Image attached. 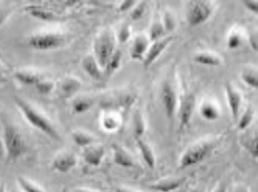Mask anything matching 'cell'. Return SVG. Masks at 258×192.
<instances>
[{
  "mask_svg": "<svg viewBox=\"0 0 258 192\" xmlns=\"http://www.w3.org/2000/svg\"><path fill=\"white\" fill-rule=\"evenodd\" d=\"M94 52L96 61L104 70L109 59L115 52V36L113 33L109 30L100 33L95 38Z\"/></svg>",
  "mask_w": 258,
  "mask_h": 192,
  "instance_id": "cell-3",
  "label": "cell"
},
{
  "mask_svg": "<svg viewBox=\"0 0 258 192\" xmlns=\"http://www.w3.org/2000/svg\"><path fill=\"white\" fill-rule=\"evenodd\" d=\"M135 5H136V1H133V0L132 1H129V0L123 1L122 4L119 6V10L121 12H127L130 9H132L133 6H135Z\"/></svg>",
  "mask_w": 258,
  "mask_h": 192,
  "instance_id": "cell-39",
  "label": "cell"
},
{
  "mask_svg": "<svg viewBox=\"0 0 258 192\" xmlns=\"http://www.w3.org/2000/svg\"><path fill=\"white\" fill-rule=\"evenodd\" d=\"M175 24H176V21L172 14L168 13V12L165 13L163 17V23H162L165 32H172V30L175 28Z\"/></svg>",
  "mask_w": 258,
  "mask_h": 192,
  "instance_id": "cell-33",
  "label": "cell"
},
{
  "mask_svg": "<svg viewBox=\"0 0 258 192\" xmlns=\"http://www.w3.org/2000/svg\"><path fill=\"white\" fill-rule=\"evenodd\" d=\"M122 52L120 50H115V52L113 53L111 58L109 59V61L107 63L106 67H105V72L109 75H111L115 70H117L120 67L121 61H122Z\"/></svg>",
  "mask_w": 258,
  "mask_h": 192,
  "instance_id": "cell-25",
  "label": "cell"
},
{
  "mask_svg": "<svg viewBox=\"0 0 258 192\" xmlns=\"http://www.w3.org/2000/svg\"><path fill=\"white\" fill-rule=\"evenodd\" d=\"M9 17V12L6 9H0V27L4 24Z\"/></svg>",
  "mask_w": 258,
  "mask_h": 192,
  "instance_id": "cell-41",
  "label": "cell"
},
{
  "mask_svg": "<svg viewBox=\"0 0 258 192\" xmlns=\"http://www.w3.org/2000/svg\"><path fill=\"white\" fill-rule=\"evenodd\" d=\"M11 192H18V191H16V190H15V189H12V190H11Z\"/></svg>",
  "mask_w": 258,
  "mask_h": 192,
  "instance_id": "cell-48",
  "label": "cell"
},
{
  "mask_svg": "<svg viewBox=\"0 0 258 192\" xmlns=\"http://www.w3.org/2000/svg\"><path fill=\"white\" fill-rule=\"evenodd\" d=\"M234 192H249V188L246 186H240Z\"/></svg>",
  "mask_w": 258,
  "mask_h": 192,
  "instance_id": "cell-43",
  "label": "cell"
},
{
  "mask_svg": "<svg viewBox=\"0 0 258 192\" xmlns=\"http://www.w3.org/2000/svg\"><path fill=\"white\" fill-rule=\"evenodd\" d=\"M185 182V179H170L153 183L150 188L157 192H172L178 189Z\"/></svg>",
  "mask_w": 258,
  "mask_h": 192,
  "instance_id": "cell-19",
  "label": "cell"
},
{
  "mask_svg": "<svg viewBox=\"0 0 258 192\" xmlns=\"http://www.w3.org/2000/svg\"><path fill=\"white\" fill-rule=\"evenodd\" d=\"M120 126V118L112 113L105 114L102 118V127L107 131H116Z\"/></svg>",
  "mask_w": 258,
  "mask_h": 192,
  "instance_id": "cell-24",
  "label": "cell"
},
{
  "mask_svg": "<svg viewBox=\"0 0 258 192\" xmlns=\"http://www.w3.org/2000/svg\"><path fill=\"white\" fill-rule=\"evenodd\" d=\"M241 79L252 88L258 87V74L256 70H245L241 73Z\"/></svg>",
  "mask_w": 258,
  "mask_h": 192,
  "instance_id": "cell-27",
  "label": "cell"
},
{
  "mask_svg": "<svg viewBox=\"0 0 258 192\" xmlns=\"http://www.w3.org/2000/svg\"><path fill=\"white\" fill-rule=\"evenodd\" d=\"M130 36H131V30L128 25H123L121 26L120 30L118 32L117 35V39L120 43H126L129 40Z\"/></svg>",
  "mask_w": 258,
  "mask_h": 192,
  "instance_id": "cell-35",
  "label": "cell"
},
{
  "mask_svg": "<svg viewBox=\"0 0 258 192\" xmlns=\"http://www.w3.org/2000/svg\"><path fill=\"white\" fill-rule=\"evenodd\" d=\"M253 110L252 108H248L245 113L242 114L240 118H239V121L237 124V128L239 131H245L246 129H248L250 124L253 121Z\"/></svg>",
  "mask_w": 258,
  "mask_h": 192,
  "instance_id": "cell-28",
  "label": "cell"
},
{
  "mask_svg": "<svg viewBox=\"0 0 258 192\" xmlns=\"http://www.w3.org/2000/svg\"><path fill=\"white\" fill-rule=\"evenodd\" d=\"M212 15V8L205 1H190L187 11V20L190 26H198L206 22Z\"/></svg>",
  "mask_w": 258,
  "mask_h": 192,
  "instance_id": "cell-6",
  "label": "cell"
},
{
  "mask_svg": "<svg viewBox=\"0 0 258 192\" xmlns=\"http://www.w3.org/2000/svg\"><path fill=\"white\" fill-rule=\"evenodd\" d=\"M115 192H132L128 190V189H125V188H121V187H116L115 188Z\"/></svg>",
  "mask_w": 258,
  "mask_h": 192,
  "instance_id": "cell-46",
  "label": "cell"
},
{
  "mask_svg": "<svg viewBox=\"0 0 258 192\" xmlns=\"http://www.w3.org/2000/svg\"><path fill=\"white\" fill-rule=\"evenodd\" d=\"M161 100L163 104L164 111L166 116L169 119H172L176 111L177 96L175 90L169 83H164L161 89Z\"/></svg>",
  "mask_w": 258,
  "mask_h": 192,
  "instance_id": "cell-7",
  "label": "cell"
},
{
  "mask_svg": "<svg viewBox=\"0 0 258 192\" xmlns=\"http://www.w3.org/2000/svg\"><path fill=\"white\" fill-rule=\"evenodd\" d=\"M0 192H7V189H6V185H5V183H2L0 184Z\"/></svg>",
  "mask_w": 258,
  "mask_h": 192,
  "instance_id": "cell-44",
  "label": "cell"
},
{
  "mask_svg": "<svg viewBox=\"0 0 258 192\" xmlns=\"http://www.w3.org/2000/svg\"><path fill=\"white\" fill-rule=\"evenodd\" d=\"M36 90L38 91V93L42 94V95H48L50 93H52L53 88H54V83L52 80L49 79H40L36 85L35 86Z\"/></svg>",
  "mask_w": 258,
  "mask_h": 192,
  "instance_id": "cell-29",
  "label": "cell"
},
{
  "mask_svg": "<svg viewBox=\"0 0 258 192\" xmlns=\"http://www.w3.org/2000/svg\"><path fill=\"white\" fill-rule=\"evenodd\" d=\"M113 162L117 166L128 168L134 166V160L126 149L118 145H112Z\"/></svg>",
  "mask_w": 258,
  "mask_h": 192,
  "instance_id": "cell-15",
  "label": "cell"
},
{
  "mask_svg": "<svg viewBox=\"0 0 258 192\" xmlns=\"http://www.w3.org/2000/svg\"><path fill=\"white\" fill-rule=\"evenodd\" d=\"M241 44V36L238 32H232L228 38V48L230 50L238 49Z\"/></svg>",
  "mask_w": 258,
  "mask_h": 192,
  "instance_id": "cell-34",
  "label": "cell"
},
{
  "mask_svg": "<svg viewBox=\"0 0 258 192\" xmlns=\"http://www.w3.org/2000/svg\"><path fill=\"white\" fill-rule=\"evenodd\" d=\"M138 148L140 151L142 159L146 163L147 166L154 169L155 166V156L154 150L150 147V145L141 138H137Z\"/></svg>",
  "mask_w": 258,
  "mask_h": 192,
  "instance_id": "cell-18",
  "label": "cell"
},
{
  "mask_svg": "<svg viewBox=\"0 0 258 192\" xmlns=\"http://www.w3.org/2000/svg\"><path fill=\"white\" fill-rule=\"evenodd\" d=\"M78 165V157L69 151L58 153L52 161V168L60 173H67Z\"/></svg>",
  "mask_w": 258,
  "mask_h": 192,
  "instance_id": "cell-9",
  "label": "cell"
},
{
  "mask_svg": "<svg viewBox=\"0 0 258 192\" xmlns=\"http://www.w3.org/2000/svg\"><path fill=\"white\" fill-rule=\"evenodd\" d=\"M134 129H135V133L137 135V138H141V136L144 134V131L146 130L145 121L141 114H136L135 121H134Z\"/></svg>",
  "mask_w": 258,
  "mask_h": 192,
  "instance_id": "cell-30",
  "label": "cell"
},
{
  "mask_svg": "<svg viewBox=\"0 0 258 192\" xmlns=\"http://www.w3.org/2000/svg\"><path fill=\"white\" fill-rule=\"evenodd\" d=\"M196 108V97L194 94L185 96L181 103L179 111V127L180 130L187 128L191 120V116Z\"/></svg>",
  "mask_w": 258,
  "mask_h": 192,
  "instance_id": "cell-10",
  "label": "cell"
},
{
  "mask_svg": "<svg viewBox=\"0 0 258 192\" xmlns=\"http://www.w3.org/2000/svg\"><path fill=\"white\" fill-rule=\"evenodd\" d=\"M164 33H165V30H164L163 25L161 23H155L151 28L149 40L152 42H155L159 39H162Z\"/></svg>",
  "mask_w": 258,
  "mask_h": 192,
  "instance_id": "cell-31",
  "label": "cell"
},
{
  "mask_svg": "<svg viewBox=\"0 0 258 192\" xmlns=\"http://www.w3.org/2000/svg\"><path fill=\"white\" fill-rule=\"evenodd\" d=\"M82 68L91 78L101 80L103 77V70L98 65L94 55H86L83 58Z\"/></svg>",
  "mask_w": 258,
  "mask_h": 192,
  "instance_id": "cell-14",
  "label": "cell"
},
{
  "mask_svg": "<svg viewBox=\"0 0 258 192\" xmlns=\"http://www.w3.org/2000/svg\"><path fill=\"white\" fill-rule=\"evenodd\" d=\"M81 87V83L76 77H66L60 85L61 94L64 97H71L75 95Z\"/></svg>",
  "mask_w": 258,
  "mask_h": 192,
  "instance_id": "cell-20",
  "label": "cell"
},
{
  "mask_svg": "<svg viewBox=\"0 0 258 192\" xmlns=\"http://www.w3.org/2000/svg\"><path fill=\"white\" fill-rule=\"evenodd\" d=\"M249 153L254 159H257L258 157V137L257 134L254 135V137L249 141L247 145Z\"/></svg>",
  "mask_w": 258,
  "mask_h": 192,
  "instance_id": "cell-36",
  "label": "cell"
},
{
  "mask_svg": "<svg viewBox=\"0 0 258 192\" xmlns=\"http://www.w3.org/2000/svg\"><path fill=\"white\" fill-rule=\"evenodd\" d=\"M65 42V37L58 33H40L29 38V46L36 51H52L60 48Z\"/></svg>",
  "mask_w": 258,
  "mask_h": 192,
  "instance_id": "cell-5",
  "label": "cell"
},
{
  "mask_svg": "<svg viewBox=\"0 0 258 192\" xmlns=\"http://www.w3.org/2000/svg\"><path fill=\"white\" fill-rule=\"evenodd\" d=\"M214 192H227V188H226V185L224 183H220Z\"/></svg>",
  "mask_w": 258,
  "mask_h": 192,
  "instance_id": "cell-42",
  "label": "cell"
},
{
  "mask_svg": "<svg viewBox=\"0 0 258 192\" xmlns=\"http://www.w3.org/2000/svg\"><path fill=\"white\" fill-rule=\"evenodd\" d=\"M31 15L34 18L43 20V21H51L54 19V15L48 10L33 9L31 11Z\"/></svg>",
  "mask_w": 258,
  "mask_h": 192,
  "instance_id": "cell-32",
  "label": "cell"
},
{
  "mask_svg": "<svg viewBox=\"0 0 258 192\" xmlns=\"http://www.w3.org/2000/svg\"><path fill=\"white\" fill-rule=\"evenodd\" d=\"M105 148L102 145L93 144L84 149L83 158L88 165L92 166H98L105 157Z\"/></svg>",
  "mask_w": 258,
  "mask_h": 192,
  "instance_id": "cell-11",
  "label": "cell"
},
{
  "mask_svg": "<svg viewBox=\"0 0 258 192\" xmlns=\"http://www.w3.org/2000/svg\"><path fill=\"white\" fill-rule=\"evenodd\" d=\"M94 106V101L89 97H78L73 102V112L75 114H82L87 113Z\"/></svg>",
  "mask_w": 258,
  "mask_h": 192,
  "instance_id": "cell-23",
  "label": "cell"
},
{
  "mask_svg": "<svg viewBox=\"0 0 258 192\" xmlns=\"http://www.w3.org/2000/svg\"><path fill=\"white\" fill-rule=\"evenodd\" d=\"M194 60L199 65L210 66V67H217L221 65V59L214 53H199L195 55Z\"/></svg>",
  "mask_w": 258,
  "mask_h": 192,
  "instance_id": "cell-22",
  "label": "cell"
},
{
  "mask_svg": "<svg viewBox=\"0 0 258 192\" xmlns=\"http://www.w3.org/2000/svg\"><path fill=\"white\" fill-rule=\"evenodd\" d=\"M3 141L8 161H17L25 154L26 140L18 127L12 124H6L3 130Z\"/></svg>",
  "mask_w": 258,
  "mask_h": 192,
  "instance_id": "cell-2",
  "label": "cell"
},
{
  "mask_svg": "<svg viewBox=\"0 0 258 192\" xmlns=\"http://www.w3.org/2000/svg\"><path fill=\"white\" fill-rule=\"evenodd\" d=\"M200 115L207 121H215L220 117V111L218 106L212 101H204L199 109Z\"/></svg>",
  "mask_w": 258,
  "mask_h": 192,
  "instance_id": "cell-17",
  "label": "cell"
},
{
  "mask_svg": "<svg viewBox=\"0 0 258 192\" xmlns=\"http://www.w3.org/2000/svg\"><path fill=\"white\" fill-rule=\"evenodd\" d=\"M150 40L145 35H138L132 45L130 55L134 60H143L150 46Z\"/></svg>",
  "mask_w": 258,
  "mask_h": 192,
  "instance_id": "cell-13",
  "label": "cell"
},
{
  "mask_svg": "<svg viewBox=\"0 0 258 192\" xmlns=\"http://www.w3.org/2000/svg\"><path fill=\"white\" fill-rule=\"evenodd\" d=\"M75 192H95L92 191V190H89V189H85V188H77Z\"/></svg>",
  "mask_w": 258,
  "mask_h": 192,
  "instance_id": "cell-45",
  "label": "cell"
},
{
  "mask_svg": "<svg viewBox=\"0 0 258 192\" xmlns=\"http://www.w3.org/2000/svg\"><path fill=\"white\" fill-rule=\"evenodd\" d=\"M172 39L173 38L172 36H169V37H165V38L155 41L152 45H150L146 54L143 58V66L145 68L151 66L159 57V55L163 53L165 49L170 45Z\"/></svg>",
  "mask_w": 258,
  "mask_h": 192,
  "instance_id": "cell-8",
  "label": "cell"
},
{
  "mask_svg": "<svg viewBox=\"0 0 258 192\" xmlns=\"http://www.w3.org/2000/svg\"><path fill=\"white\" fill-rule=\"evenodd\" d=\"M18 183L23 192H44L37 183L23 176H18Z\"/></svg>",
  "mask_w": 258,
  "mask_h": 192,
  "instance_id": "cell-26",
  "label": "cell"
},
{
  "mask_svg": "<svg viewBox=\"0 0 258 192\" xmlns=\"http://www.w3.org/2000/svg\"><path fill=\"white\" fill-rule=\"evenodd\" d=\"M212 149V143L206 141L192 145L182 154L179 161V168L184 169L201 163L208 156Z\"/></svg>",
  "mask_w": 258,
  "mask_h": 192,
  "instance_id": "cell-4",
  "label": "cell"
},
{
  "mask_svg": "<svg viewBox=\"0 0 258 192\" xmlns=\"http://www.w3.org/2000/svg\"><path fill=\"white\" fill-rule=\"evenodd\" d=\"M72 139L79 148H87L95 144V137L88 133L87 131H75L72 133Z\"/></svg>",
  "mask_w": 258,
  "mask_h": 192,
  "instance_id": "cell-21",
  "label": "cell"
},
{
  "mask_svg": "<svg viewBox=\"0 0 258 192\" xmlns=\"http://www.w3.org/2000/svg\"><path fill=\"white\" fill-rule=\"evenodd\" d=\"M15 77L26 86H35L40 79L43 78L39 72L34 70H18L15 73Z\"/></svg>",
  "mask_w": 258,
  "mask_h": 192,
  "instance_id": "cell-16",
  "label": "cell"
},
{
  "mask_svg": "<svg viewBox=\"0 0 258 192\" xmlns=\"http://www.w3.org/2000/svg\"><path fill=\"white\" fill-rule=\"evenodd\" d=\"M249 44H250V47L253 49V51L257 52L258 50V36L257 34H253V35H250L249 37Z\"/></svg>",
  "mask_w": 258,
  "mask_h": 192,
  "instance_id": "cell-40",
  "label": "cell"
},
{
  "mask_svg": "<svg viewBox=\"0 0 258 192\" xmlns=\"http://www.w3.org/2000/svg\"><path fill=\"white\" fill-rule=\"evenodd\" d=\"M244 6L247 8V9L250 11L251 13H254V14H257L258 13V3L257 1H244L243 2Z\"/></svg>",
  "mask_w": 258,
  "mask_h": 192,
  "instance_id": "cell-38",
  "label": "cell"
},
{
  "mask_svg": "<svg viewBox=\"0 0 258 192\" xmlns=\"http://www.w3.org/2000/svg\"><path fill=\"white\" fill-rule=\"evenodd\" d=\"M15 103L18 106V110L21 112L27 122L33 126L36 130H39L48 135L49 137L57 139L58 134L52 123L41 112H39L34 106L28 103L26 100L16 96Z\"/></svg>",
  "mask_w": 258,
  "mask_h": 192,
  "instance_id": "cell-1",
  "label": "cell"
},
{
  "mask_svg": "<svg viewBox=\"0 0 258 192\" xmlns=\"http://www.w3.org/2000/svg\"><path fill=\"white\" fill-rule=\"evenodd\" d=\"M144 11H145V4H144V3L139 4L138 7L133 11V13H132V18H133L134 20H138L139 18H142V16H143V14H144Z\"/></svg>",
  "mask_w": 258,
  "mask_h": 192,
  "instance_id": "cell-37",
  "label": "cell"
},
{
  "mask_svg": "<svg viewBox=\"0 0 258 192\" xmlns=\"http://www.w3.org/2000/svg\"><path fill=\"white\" fill-rule=\"evenodd\" d=\"M190 192H201L200 190H198V189H195V190H192V191Z\"/></svg>",
  "mask_w": 258,
  "mask_h": 192,
  "instance_id": "cell-47",
  "label": "cell"
},
{
  "mask_svg": "<svg viewBox=\"0 0 258 192\" xmlns=\"http://www.w3.org/2000/svg\"><path fill=\"white\" fill-rule=\"evenodd\" d=\"M225 89H226V96H227L228 105L230 107L232 118L234 120H236L238 118V115H239L242 97H241L239 91L232 87L231 84H227L226 87H225Z\"/></svg>",
  "mask_w": 258,
  "mask_h": 192,
  "instance_id": "cell-12",
  "label": "cell"
}]
</instances>
